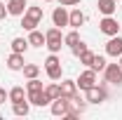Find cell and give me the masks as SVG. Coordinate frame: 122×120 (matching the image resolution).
I'll use <instances>...</instances> for the list:
<instances>
[{"instance_id": "cell-1", "label": "cell", "mask_w": 122, "mask_h": 120, "mask_svg": "<svg viewBox=\"0 0 122 120\" xmlns=\"http://www.w3.org/2000/svg\"><path fill=\"white\" fill-rule=\"evenodd\" d=\"M40 21H42V7H33V5H28L26 12H24V19H21V28H24V31H33Z\"/></svg>"}, {"instance_id": "cell-2", "label": "cell", "mask_w": 122, "mask_h": 120, "mask_svg": "<svg viewBox=\"0 0 122 120\" xmlns=\"http://www.w3.org/2000/svg\"><path fill=\"white\" fill-rule=\"evenodd\" d=\"M45 38H47L45 47L52 52V54H59V52H61V43H63L61 28H59V26H52V28H47V31H45Z\"/></svg>"}, {"instance_id": "cell-3", "label": "cell", "mask_w": 122, "mask_h": 120, "mask_svg": "<svg viewBox=\"0 0 122 120\" xmlns=\"http://www.w3.org/2000/svg\"><path fill=\"white\" fill-rule=\"evenodd\" d=\"M45 71L49 80H61V59L56 54H49L45 59Z\"/></svg>"}, {"instance_id": "cell-4", "label": "cell", "mask_w": 122, "mask_h": 120, "mask_svg": "<svg viewBox=\"0 0 122 120\" xmlns=\"http://www.w3.org/2000/svg\"><path fill=\"white\" fill-rule=\"evenodd\" d=\"M85 94H87V97H85V99H87V104H103V101L108 99V90L103 87V85H101V87H99V85H94V87H89Z\"/></svg>"}, {"instance_id": "cell-5", "label": "cell", "mask_w": 122, "mask_h": 120, "mask_svg": "<svg viewBox=\"0 0 122 120\" xmlns=\"http://www.w3.org/2000/svg\"><path fill=\"white\" fill-rule=\"evenodd\" d=\"M103 78H106V82L122 85V66H120V64H106V68H103Z\"/></svg>"}, {"instance_id": "cell-6", "label": "cell", "mask_w": 122, "mask_h": 120, "mask_svg": "<svg viewBox=\"0 0 122 120\" xmlns=\"http://www.w3.org/2000/svg\"><path fill=\"white\" fill-rule=\"evenodd\" d=\"M75 82H77V90L87 92L89 87H94V85H96V71H94V68L82 71V73H80V78H77Z\"/></svg>"}, {"instance_id": "cell-7", "label": "cell", "mask_w": 122, "mask_h": 120, "mask_svg": "<svg viewBox=\"0 0 122 120\" xmlns=\"http://www.w3.org/2000/svg\"><path fill=\"white\" fill-rule=\"evenodd\" d=\"M99 31L110 38V35H117V33H120V24H117V19H113V16H103V19L99 21Z\"/></svg>"}, {"instance_id": "cell-8", "label": "cell", "mask_w": 122, "mask_h": 120, "mask_svg": "<svg viewBox=\"0 0 122 120\" xmlns=\"http://www.w3.org/2000/svg\"><path fill=\"white\" fill-rule=\"evenodd\" d=\"M49 111H52V115H61V118H66V115H68V99H66V97L52 99Z\"/></svg>"}, {"instance_id": "cell-9", "label": "cell", "mask_w": 122, "mask_h": 120, "mask_svg": "<svg viewBox=\"0 0 122 120\" xmlns=\"http://www.w3.org/2000/svg\"><path fill=\"white\" fill-rule=\"evenodd\" d=\"M26 99H28L33 106H40V108L52 104V99L47 97V92H45V90H40V92H26Z\"/></svg>"}, {"instance_id": "cell-10", "label": "cell", "mask_w": 122, "mask_h": 120, "mask_svg": "<svg viewBox=\"0 0 122 120\" xmlns=\"http://www.w3.org/2000/svg\"><path fill=\"white\" fill-rule=\"evenodd\" d=\"M106 54H110V57H120L122 54V35L120 33L110 35V40L106 43Z\"/></svg>"}, {"instance_id": "cell-11", "label": "cell", "mask_w": 122, "mask_h": 120, "mask_svg": "<svg viewBox=\"0 0 122 120\" xmlns=\"http://www.w3.org/2000/svg\"><path fill=\"white\" fill-rule=\"evenodd\" d=\"M52 24H54V26H59V28L68 26V10H66L63 5H59V7L52 12Z\"/></svg>"}, {"instance_id": "cell-12", "label": "cell", "mask_w": 122, "mask_h": 120, "mask_svg": "<svg viewBox=\"0 0 122 120\" xmlns=\"http://www.w3.org/2000/svg\"><path fill=\"white\" fill-rule=\"evenodd\" d=\"M26 7H28L26 0H10V2H7V12H10L12 16H24Z\"/></svg>"}, {"instance_id": "cell-13", "label": "cell", "mask_w": 122, "mask_h": 120, "mask_svg": "<svg viewBox=\"0 0 122 120\" xmlns=\"http://www.w3.org/2000/svg\"><path fill=\"white\" fill-rule=\"evenodd\" d=\"M5 64H7V68H10V71H21L26 61H24V54H21V52H12V54L7 57Z\"/></svg>"}, {"instance_id": "cell-14", "label": "cell", "mask_w": 122, "mask_h": 120, "mask_svg": "<svg viewBox=\"0 0 122 120\" xmlns=\"http://www.w3.org/2000/svg\"><path fill=\"white\" fill-rule=\"evenodd\" d=\"M96 7H99V12L103 16H113V12L117 10V2H115V0H99Z\"/></svg>"}, {"instance_id": "cell-15", "label": "cell", "mask_w": 122, "mask_h": 120, "mask_svg": "<svg viewBox=\"0 0 122 120\" xmlns=\"http://www.w3.org/2000/svg\"><path fill=\"white\" fill-rule=\"evenodd\" d=\"M61 97H66V99H71L73 94H77V82L75 80H61Z\"/></svg>"}, {"instance_id": "cell-16", "label": "cell", "mask_w": 122, "mask_h": 120, "mask_svg": "<svg viewBox=\"0 0 122 120\" xmlns=\"http://www.w3.org/2000/svg\"><path fill=\"white\" fill-rule=\"evenodd\" d=\"M47 43V38H45V33H42V31H28V45L30 47H42Z\"/></svg>"}, {"instance_id": "cell-17", "label": "cell", "mask_w": 122, "mask_h": 120, "mask_svg": "<svg viewBox=\"0 0 122 120\" xmlns=\"http://www.w3.org/2000/svg\"><path fill=\"white\" fill-rule=\"evenodd\" d=\"M12 111H14V115H24V118H26V115L30 113V101L28 99L14 101V104H12Z\"/></svg>"}, {"instance_id": "cell-18", "label": "cell", "mask_w": 122, "mask_h": 120, "mask_svg": "<svg viewBox=\"0 0 122 120\" xmlns=\"http://www.w3.org/2000/svg\"><path fill=\"white\" fill-rule=\"evenodd\" d=\"M82 24H85V14H82L80 10H71V12H68V26L80 28Z\"/></svg>"}, {"instance_id": "cell-19", "label": "cell", "mask_w": 122, "mask_h": 120, "mask_svg": "<svg viewBox=\"0 0 122 120\" xmlns=\"http://www.w3.org/2000/svg\"><path fill=\"white\" fill-rule=\"evenodd\" d=\"M21 71H24V78H38V75H40V66H38V64H24V68H21Z\"/></svg>"}, {"instance_id": "cell-20", "label": "cell", "mask_w": 122, "mask_h": 120, "mask_svg": "<svg viewBox=\"0 0 122 120\" xmlns=\"http://www.w3.org/2000/svg\"><path fill=\"white\" fill-rule=\"evenodd\" d=\"M28 47H30L28 38H14V40H12V52H21V54H24Z\"/></svg>"}, {"instance_id": "cell-21", "label": "cell", "mask_w": 122, "mask_h": 120, "mask_svg": "<svg viewBox=\"0 0 122 120\" xmlns=\"http://www.w3.org/2000/svg\"><path fill=\"white\" fill-rule=\"evenodd\" d=\"M45 92H47L49 99H59V97H61V85L56 82V80H52V85H47Z\"/></svg>"}, {"instance_id": "cell-22", "label": "cell", "mask_w": 122, "mask_h": 120, "mask_svg": "<svg viewBox=\"0 0 122 120\" xmlns=\"http://www.w3.org/2000/svg\"><path fill=\"white\" fill-rule=\"evenodd\" d=\"M82 38H80V33H77V28H73L68 35H63V45H68V47H73V45H77Z\"/></svg>"}, {"instance_id": "cell-23", "label": "cell", "mask_w": 122, "mask_h": 120, "mask_svg": "<svg viewBox=\"0 0 122 120\" xmlns=\"http://www.w3.org/2000/svg\"><path fill=\"white\" fill-rule=\"evenodd\" d=\"M21 99H26L24 87H19V85H16V87H12V90H10V101L14 104V101H21Z\"/></svg>"}, {"instance_id": "cell-24", "label": "cell", "mask_w": 122, "mask_h": 120, "mask_svg": "<svg viewBox=\"0 0 122 120\" xmlns=\"http://www.w3.org/2000/svg\"><path fill=\"white\" fill-rule=\"evenodd\" d=\"M89 68H94V71H103V68H106V57H101V54H94V61H92Z\"/></svg>"}, {"instance_id": "cell-25", "label": "cell", "mask_w": 122, "mask_h": 120, "mask_svg": "<svg viewBox=\"0 0 122 120\" xmlns=\"http://www.w3.org/2000/svg\"><path fill=\"white\" fill-rule=\"evenodd\" d=\"M40 90H45V87H42V82L38 78H30L28 82H26V92H40Z\"/></svg>"}, {"instance_id": "cell-26", "label": "cell", "mask_w": 122, "mask_h": 120, "mask_svg": "<svg viewBox=\"0 0 122 120\" xmlns=\"http://www.w3.org/2000/svg\"><path fill=\"white\" fill-rule=\"evenodd\" d=\"M92 61H94V52H89V49H85L82 54H80V64H85L87 68L92 66Z\"/></svg>"}, {"instance_id": "cell-27", "label": "cell", "mask_w": 122, "mask_h": 120, "mask_svg": "<svg viewBox=\"0 0 122 120\" xmlns=\"http://www.w3.org/2000/svg\"><path fill=\"white\" fill-rule=\"evenodd\" d=\"M85 49H87V45H85V43H82V40H80V43H77V45H73V47H71V52H73V54H75V57H80V54H82V52H85Z\"/></svg>"}, {"instance_id": "cell-28", "label": "cell", "mask_w": 122, "mask_h": 120, "mask_svg": "<svg viewBox=\"0 0 122 120\" xmlns=\"http://www.w3.org/2000/svg\"><path fill=\"white\" fill-rule=\"evenodd\" d=\"M82 0H59V5H63V7H73V5H80Z\"/></svg>"}, {"instance_id": "cell-29", "label": "cell", "mask_w": 122, "mask_h": 120, "mask_svg": "<svg viewBox=\"0 0 122 120\" xmlns=\"http://www.w3.org/2000/svg\"><path fill=\"white\" fill-rule=\"evenodd\" d=\"M7 99H10V92H5L2 87H0V104H5Z\"/></svg>"}, {"instance_id": "cell-30", "label": "cell", "mask_w": 122, "mask_h": 120, "mask_svg": "<svg viewBox=\"0 0 122 120\" xmlns=\"http://www.w3.org/2000/svg\"><path fill=\"white\" fill-rule=\"evenodd\" d=\"M7 14H10V12H7V5H5V2H0V19H5Z\"/></svg>"}, {"instance_id": "cell-31", "label": "cell", "mask_w": 122, "mask_h": 120, "mask_svg": "<svg viewBox=\"0 0 122 120\" xmlns=\"http://www.w3.org/2000/svg\"><path fill=\"white\" fill-rule=\"evenodd\" d=\"M120 66H122V54H120Z\"/></svg>"}, {"instance_id": "cell-32", "label": "cell", "mask_w": 122, "mask_h": 120, "mask_svg": "<svg viewBox=\"0 0 122 120\" xmlns=\"http://www.w3.org/2000/svg\"><path fill=\"white\" fill-rule=\"evenodd\" d=\"M45 2H52V0H45Z\"/></svg>"}]
</instances>
